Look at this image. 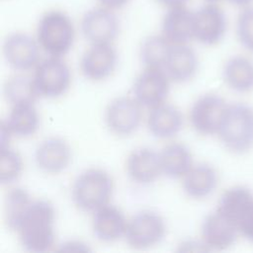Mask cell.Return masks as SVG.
<instances>
[{
    "instance_id": "6da1fadb",
    "label": "cell",
    "mask_w": 253,
    "mask_h": 253,
    "mask_svg": "<svg viewBox=\"0 0 253 253\" xmlns=\"http://www.w3.org/2000/svg\"><path fill=\"white\" fill-rule=\"evenodd\" d=\"M54 208L45 200H32L21 215L16 231L22 246L31 252H44L54 243Z\"/></svg>"
},
{
    "instance_id": "7a4b0ae2",
    "label": "cell",
    "mask_w": 253,
    "mask_h": 253,
    "mask_svg": "<svg viewBox=\"0 0 253 253\" xmlns=\"http://www.w3.org/2000/svg\"><path fill=\"white\" fill-rule=\"evenodd\" d=\"M231 152L244 154L253 148V107L245 103L227 105L216 133Z\"/></svg>"
},
{
    "instance_id": "3957f363",
    "label": "cell",
    "mask_w": 253,
    "mask_h": 253,
    "mask_svg": "<svg viewBox=\"0 0 253 253\" xmlns=\"http://www.w3.org/2000/svg\"><path fill=\"white\" fill-rule=\"evenodd\" d=\"M113 192V180L102 169L91 168L75 179L72 189V201L84 211H95L108 204Z\"/></svg>"
},
{
    "instance_id": "277c9868",
    "label": "cell",
    "mask_w": 253,
    "mask_h": 253,
    "mask_svg": "<svg viewBox=\"0 0 253 253\" xmlns=\"http://www.w3.org/2000/svg\"><path fill=\"white\" fill-rule=\"evenodd\" d=\"M74 36L70 18L60 11L45 13L38 24V42L50 56L60 57L66 54L73 44Z\"/></svg>"
},
{
    "instance_id": "5b68a950",
    "label": "cell",
    "mask_w": 253,
    "mask_h": 253,
    "mask_svg": "<svg viewBox=\"0 0 253 253\" xmlns=\"http://www.w3.org/2000/svg\"><path fill=\"white\" fill-rule=\"evenodd\" d=\"M33 80L39 96L56 98L68 89L71 75L64 61L51 56L37 65Z\"/></svg>"
},
{
    "instance_id": "8992f818",
    "label": "cell",
    "mask_w": 253,
    "mask_h": 253,
    "mask_svg": "<svg viewBox=\"0 0 253 253\" xmlns=\"http://www.w3.org/2000/svg\"><path fill=\"white\" fill-rule=\"evenodd\" d=\"M165 229L164 220L158 213L142 211L129 219L125 235L131 247L142 249L160 242Z\"/></svg>"
},
{
    "instance_id": "52a82bcc",
    "label": "cell",
    "mask_w": 253,
    "mask_h": 253,
    "mask_svg": "<svg viewBox=\"0 0 253 253\" xmlns=\"http://www.w3.org/2000/svg\"><path fill=\"white\" fill-rule=\"evenodd\" d=\"M226 28V16L216 3L208 2L194 12V39L205 45L218 43Z\"/></svg>"
},
{
    "instance_id": "ba28073f",
    "label": "cell",
    "mask_w": 253,
    "mask_h": 253,
    "mask_svg": "<svg viewBox=\"0 0 253 253\" xmlns=\"http://www.w3.org/2000/svg\"><path fill=\"white\" fill-rule=\"evenodd\" d=\"M227 105L218 94L208 93L199 97L190 111V120L195 130L203 135L216 134Z\"/></svg>"
},
{
    "instance_id": "9c48e42d",
    "label": "cell",
    "mask_w": 253,
    "mask_h": 253,
    "mask_svg": "<svg viewBox=\"0 0 253 253\" xmlns=\"http://www.w3.org/2000/svg\"><path fill=\"white\" fill-rule=\"evenodd\" d=\"M81 32L92 44L110 43L119 33V21L113 10L96 7L88 10L81 20Z\"/></svg>"
},
{
    "instance_id": "30bf717a",
    "label": "cell",
    "mask_w": 253,
    "mask_h": 253,
    "mask_svg": "<svg viewBox=\"0 0 253 253\" xmlns=\"http://www.w3.org/2000/svg\"><path fill=\"white\" fill-rule=\"evenodd\" d=\"M140 104L129 97H119L107 107L105 121L108 127L116 134L128 135L134 132L142 118Z\"/></svg>"
},
{
    "instance_id": "8fae6325",
    "label": "cell",
    "mask_w": 253,
    "mask_h": 253,
    "mask_svg": "<svg viewBox=\"0 0 253 253\" xmlns=\"http://www.w3.org/2000/svg\"><path fill=\"white\" fill-rule=\"evenodd\" d=\"M161 68H146L135 79L134 99L143 107L153 108L163 103L169 93V80Z\"/></svg>"
},
{
    "instance_id": "7c38bea8",
    "label": "cell",
    "mask_w": 253,
    "mask_h": 253,
    "mask_svg": "<svg viewBox=\"0 0 253 253\" xmlns=\"http://www.w3.org/2000/svg\"><path fill=\"white\" fill-rule=\"evenodd\" d=\"M201 233L203 243L209 250H224L236 242L239 230L231 219L215 210L205 217Z\"/></svg>"
},
{
    "instance_id": "4fadbf2b",
    "label": "cell",
    "mask_w": 253,
    "mask_h": 253,
    "mask_svg": "<svg viewBox=\"0 0 253 253\" xmlns=\"http://www.w3.org/2000/svg\"><path fill=\"white\" fill-rule=\"evenodd\" d=\"M3 54L6 62L14 69L28 70L38 63L39 45L29 35L14 33L5 39Z\"/></svg>"
},
{
    "instance_id": "5bb4252c",
    "label": "cell",
    "mask_w": 253,
    "mask_h": 253,
    "mask_svg": "<svg viewBox=\"0 0 253 253\" xmlns=\"http://www.w3.org/2000/svg\"><path fill=\"white\" fill-rule=\"evenodd\" d=\"M117 64V51L110 43L92 44L81 57L80 69L90 80H102L112 74Z\"/></svg>"
},
{
    "instance_id": "9a60e30c",
    "label": "cell",
    "mask_w": 253,
    "mask_h": 253,
    "mask_svg": "<svg viewBox=\"0 0 253 253\" xmlns=\"http://www.w3.org/2000/svg\"><path fill=\"white\" fill-rule=\"evenodd\" d=\"M71 152L68 144L60 137H48L42 140L35 150L37 166L46 173H59L69 164Z\"/></svg>"
},
{
    "instance_id": "2e32d148",
    "label": "cell",
    "mask_w": 253,
    "mask_h": 253,
    "mask_svg": "<svg viewBox=\"0 0 253 253\" xmlns=\"http://www.w3.org/2000/svg\"><path fill=\"white\" fill-rule=\"evenodd\" d=\"M198 66L199 60L195 50L186 43H180L171 45L163 67L171 80L183 83L195 76Z\"/></svg>"
},
{
    "instance_id": "e0dca14e",
    "label": "cell",
    "mask_w": 253,
    "mask_h": 253,
    "mask_svg": "<svg viewBox=\"0 0 253 253\" xmlns=\"http://www.w3.org/2000/svg\"><path fill=\"white\" fill-rule=\"evenodd\" d=\"M128 176L139 184L154 182L162 173L160 153L148 147L133 150L126 161Z\"/></svg>"
},
{
    "instance_id": "ac0fdd59",
    "label": "cell",
    "mask_w": 253,
    "mask_h": 253,
    "mask_svg": "<svg viewBox=\"0 0 253 253\" xmlns=\"http://www.w3.org/2000/svg\"><path fill=\"white\" fill-rule=\"evenodd\" d=\"M161 27L162 35L171 43H187L194 38V12L185 5L169 8Z\"/></svg>"
},
{
    "instance_id": "d6986e66",
    "label": "cell",
    "mask_w": 253,
    "mask_h": 253,
    "mask_svg": "<svg viewBox=\"0 0 253 253\" xmlns=\"http://www.w3.org/2000/svg\"><path fill=\"white\" fill-rule=\"evenodd\" d=\"M127 222L122 211L111 205L96 210L92 218L95 237L103 242H113L126 233Z\"/></svg>"
},
{
    "instance_id": "ffe728a7",
    "label": "cell",
    "mask_w": 253,
    "mask_h": 253,
    "mask_svg": "<svg viewBox=\"0 0 253 253\" xmlns=\"http://www.w3.org/2000/svg\"><path fill=\"white\" fill-rule=\"evenodd\" d=\"M183 126V116L179 109L170 104H160L153 107L148 114L147 127L157 138H171Z\"/></svg>"
},
{
    "instance_id": "44dd1931",
    "label": "cell",
    "mask_w": 253,
    "mask_h": 253,
    "mask_svg": "<svg viewBox=\"0 0 253 253\" xmlns=\"http://www.w3.org/2000/svg\"><path fill=\"white\" fill-rule=\"evenodd\" d=\"M222 78L227 87L234 92H252L253 60L244 55L231 56L222 67Z\"/></svg>"
},
{
    "instance_id": "7402d4cb",
    "label": "cell",
    "mask_w": 253,
    "mask_h": 253,
    "mask_svg": "<svg viewBox=\"0 0 253 253\" xmlns=\"http://www.w3.org/2000/svg\"><path fill=\"white\" fill-rule=\"evenodd\" d=\"M217 183L216 170L210 164L200 163L193 166L185 175L183 189L193 199H204L215 190Z\"/></svg>"
},
{
    "instance_id": "603a6c76",
    "label": "cell",
    "mask_w": 253,
    "mask_h": 253,
    "mask_svg": "<svg viewBox=\"0 0 253 253\" xmlns=\"http://www.w3.org/2000/svg\"><path fill=\"white\" fill-rule=\"evenodd\" d=\"M159 153L162 174L170 179H178L185 176L193 167L192 153L182 143H169Z\"/></svg>"
},
{
    "instance_id": "cb8c5ba5",
    "label": "cell",
    "mask_w": 253,
    "mask_h": 253,
    "mask_svg": "<svg viewBox=\"0 0 253 253\" xmlns=\"http://www.w3.org/2000/svg\"><path fill=\"white\" fill-rule=\"evenodd\" d=\"M4 122L10 132L18 137L33 135L39 126V117L34 103L14 105Z\"/></svg>"
},
{
    "instance_id": "d4e9b609",
    "label": "cell",
    "mask_w": 253,
    "mask_h": 253,
    "mask_svg": "<svg viewBox=\"0 0 253 253\" xmlns=\"http://www.w3.org/2000/svg\"><path fill=\"white\" fill-rule=\"evenodd\" d=\"M253 202V192L245 186H233L219 198L216 211L231 219L236 225L239 217Z\"/></svg>"
},
{
    "instance_id": "484cf974",
    "label": "cell",
    "mask_w": 253,
    "mask_h": 253,
    "mask_svg": "<svg viewBox=\"0 0 253 253\" xmlns=\"http://www.w3.org/2000/svg\"><path fill=\"white\" fill-rule=\"evenodd\" d=\"M171 45V42L163 35L145 38L139 49L141 62L146 68L163 67Z\"/></svg>"
},
{
    "instance_id": "4316f807",
    "label": "cell",
    "mask_w": 253,
    "mask_h": 253,
    "mask_svg": "<svg viewBox=\"0 0 253 253\" xmlns=\"http://www.w3.org/2000/svg\"><path fill=\"white\" fill-rule=\"evenodd\" d=\"M3 93L7 102L12 106L22 103H35L39 97L34 80L23 75L9 78L4 85Z\"/></svg>"
},
{
    "instance_id": "83f0119b",
    "label": "cell",
    "mask_w": 253,
    "mask_h": 253,
    "mask_svg": "<svg viewBox=\"0 0 253 253\" xmlns=\"http://www.w3.org/2000/svg\"><path fill=\"white\" fill-rule=\"evenodd\" d=\"M32 202L28 192L22 188L11 189L5 198V218L7 225L16 230L18 221Z\"/></svg>"
},
{
    "instance_id": "f1b7e54d",
    "label": "cell",
    "mask_w": 253,
    "mask_h": 253,
    "mask_svg": "<svg viewBox=\"0 0 253 253\" xmlns=\"http://www.w3.org/2000/svg\"><path fill=\"white\" fill-rule=\"evenodd\" d=\"M23 168V162L20 154L9 148H1L0 151V183L8 185L15 182Z\"/></svg>"
},
{
    "instance_id": "f546056e",
    "label": "cell",
    "mask_w": 253,
    "mask_h": 253,
    "mask_svg": "<svg viewBox=\"0 0 253 253\" xmlns=\"http://www.w3.org/2000/svg\"><path fill=\"white\" fill-rule=\"evenodd\" d=\"M236 35L240 44L253 52V5L243 8L236 21Z\"/></svg>"
},
{
    "instance_id": "4dcf8cb0",
    "label": "cell",
    "mask_w": 253,
    "mask_h": 253,
    "mask_svg": "<svg viewBox=\"0 0 253 253\" xmlns=\"http://www.w3.org/2000/svg\"><path fill=\"white\" fill-rule=\"evenodd\" d=\"M239 234L253 243V202L247 207L237 221Z\"/></svg>"
},
{
    "instance_id": "1f68e13d",
    "label": "cell",
    "mask_w": 253,
    "mask_h": 253,
    "mask_svg": "<svg viewBox=\"0 0 253 253\" xmlns=\"http://www.w3.org/2000/svg\"><path fill=\"white\" fill-rule=\"evenodd\" d=\"M129 0H98V2L103 6L111 10H116L124 7L128 3Z\"/></svg>"
},
{
    "instance_id": "d6a6232c",
    "label": "cell",
    "mask_w": 253,
    "mask_h": 253,
    "mask_svg": "<svg viewBox=\"0 0 253 253\" xmlns=\"http://www.w3.org/2000/svg\"><path fill=\"white\" fill-rule=\"evenodd\" d=\"M161 5L169 8L178 7V6H184L189 0H156Z\"/></svg>"
},
{
    "instance_id": "836d02e7",
    "label": "cell",
    "mask_w": 253,
    "mask_h": 253,
    "mask_svg": "<svg viewBox=\"0 0 253 253\" xmlns=\"http://www.w3.org/2000/svg\"><path fill=\"white\" fill-rule=\"evenodd\" d=\"M227 1H229L231 4L237 7H240L242 9L253 5V0H227Z\"/></svg>"
},
{
    "instance_id": "e575fe53",
    "label": "cell",
    "mask_w": 253,
    "mask_h": 253,
    "mask_svg": "<svg viewBox=\"0 0 253 253\" xmlns=\"http://www.w3.org/2000/svg\"><path fill=\"white\" fill-rule=\"evenodd\" d=\"M208 2H211V3H217V2H219V1H221V0H207Z\"/></svg>"
}]
</instances>
